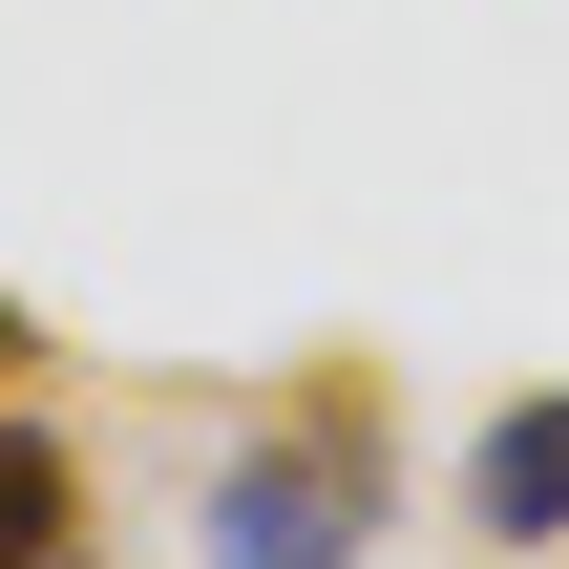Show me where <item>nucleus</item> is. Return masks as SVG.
Masks as SVG:
<instances>
[{
  "instance_id": "nucleus-2",
  "label": "nucleus",
  "mask_w": 569,
  "mask_h": 569,
  "mask_svg": "<svg viewBox=\"0 0 569 569\" xmlns=\"http://www.w3.org/2000/svg\"><path fill=\"white\" fill-rule=\"evenodd\" d=\"M465 528H486V549H569V380H549V401H486V443H465Z\"/></svg>"
},
{
  "instance_id": "nucleus-3",
  "label": "nucleus",
  "mask_w": 569,
  "mask_h": 569,
  "mask_svg": "<svg viewBox=\"0 0 569 569\" xmlns=\"http://www.w3.org/2000/svg\"><path fill=\"white\" fill-rule=\"evenodd\" d=\"M106 549V507H84V465L42 443V422H0V569H84Z\"/></svg>"
},
{
  "instance_id": "nucleus-1",
  "label": "nucleus",
  "mask_w": 569,
  "mask_h": 569,
  "mask_svg": "<svg viewBox=\"0 0 569 569\" xmlns=\"http://www.w3.org/2000/svg\"><path fill=\"white\" fill-rule=\"evenodd\" d=\"M380 528V380H296V422L253 465H211V569H359Z\"/></svg>"
},
{
  "instance_id": "nucleus-4",
  "label": "nucleus",
  "mask_w": 569,
  "mask_h": 569,
  "mask_svg": "<svg viewBox=\"0 0 569 569\" xmlns=\"http://www.w3.org/2000/svg\"><path fill=\"white\" fill-rule=\"evenodd\" d=\"M21 359H42V317H21V296H0V380H21Z\"/></svg>"
}]
</instances>
